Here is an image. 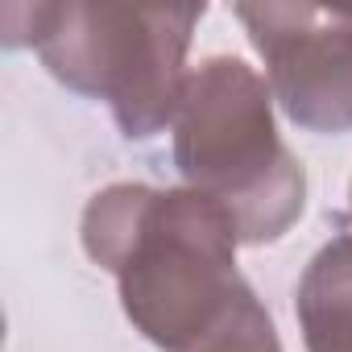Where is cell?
Segmentation results:
<instances>
[{
	"mask_svg": "<svg viewBox=\"0 0 352 352\" xmlns=\"http://www.w3.org/2000/svg\"><path fill=\"white\" fill-rule=\"evenodd\" d=\"M30 42L67 87L108 100L124 137H149L183 104V54L204 9L13 5Z\"/></svg>",
	"mask_w": 352,
	"mask_h": 352,
	"instance_id": "obj_3",
	"label": "cell"
},
{
	"mask_svg": "<svg viewBox=\"0 0 352 352\" xmlns=\"http://www.w3.org/2000/svg\"><path fill=\"white\" fill-rule=\"evenodd\" d=\"M253 46L265 58L282 108L315 129H352V9L319 5H241Z\"/></svg>",
	"mask_w": 352,
	"mask_h": 352,
	"instance_id": "obj_4",
	"label": "cell"
},
{
	"mask_svg": "<svg viewBox=\"0 0 352 352\" xmlns=\"http://www.w3.org/2000/svg\"><path fill=\"white\" fill-rule=\"evenodd\" d=\"M83 245L120 274L129 319L166 352H195L253 294L232 270V216L199 191L112 187L87 208Z\"/></svg>",
	"mask_w": 352,
	"mask_h": 352,
	"instance_id": "obj_1",
	"label": "cell"
},
{
	"mask_svg": "<svg viewBox=\"0 0 352 352\" xmlns=\"http://www.w3.org/2000/svg\"><path fill=\"white\" fill-rule=\"evenodd\" d=\"M298 319L311 352H352V236L331 241L298 286Z\"/></svg>",
	"mask_w": 352,
	"mask_h": 352,
	"instance_id": "obj_5",
	"label": "cell"
},
{
	"mask_svg": "<svg viewBox=\"0 0 352 352\" xmlns=\"http://www.w3.org/2000/svg\"><path fill=\"white\" fill-rule=\"evenodd\" d=\"M174 157L245 241H278L302 212V170L274 133L265 83L241 58H212L187 79Z\"/></svg>",
	"mask_w": 352,
	"mask_h": 352,
	"instance_id": "obj_2",
	"label": "cell"
}]
</instances>
